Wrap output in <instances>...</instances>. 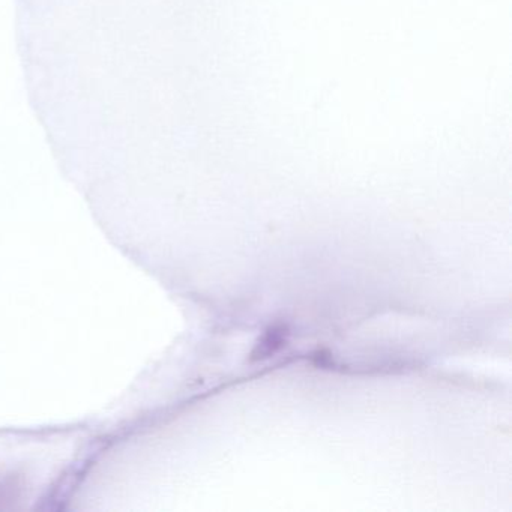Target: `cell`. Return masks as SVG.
I'll use <instances>...</instances> for the list:
<instances>
[{
  "label": "cell",
  "instance_id": "1",
  "mask_svg": "<svg viewBox=\"0 0 512 512\" xmlns=\"http://www.w3.org/2000/svg\"><path fill=\"white\" fill-rule=\"evenodd\" d=\"M283 338V331H277V329L269 331L268 334H266V337L263 338V341H260L256 352L253 353L254 358H268V356L271 355V353H274L278 347H281V344H283Z\"/></svg>",
  "mask_w": 512,
  "mask_h": 512
}]
</instances>
